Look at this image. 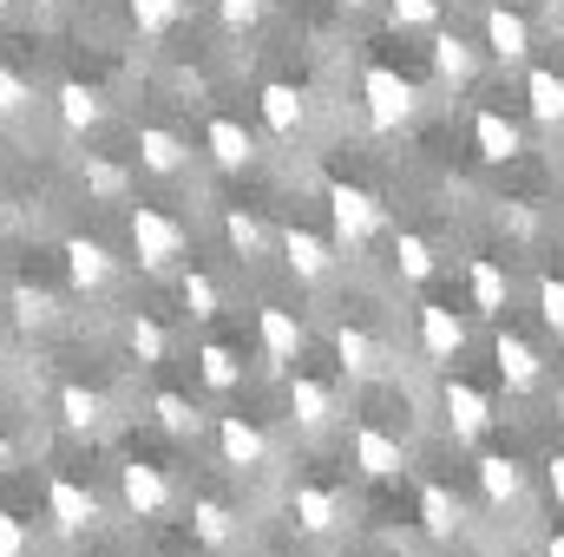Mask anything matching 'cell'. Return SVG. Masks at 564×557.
Wrapping results in <instances>:
<instances>
[{
  "label": "cell",
  "mask_w": 564,
  "mask_h": 557,
  "mask_svg": "<svg viewBox=\"0 0 564 557\" xmlns=\"http://www.w3.org/2000/svg\"><path fill=\"white\" fill-rule=\"evenodd\" d=\"M282 263H289L302 282H328V270H335V243L289 223V230H282Z\"/></svg>",
  "instance_id": "cell-10"
},
{
  "label": "cell",
  "mask_w": 564,
  "mask_h": 557,
  "mask_svg": "<svg viewBox=\"0 0 564 557\" xmlns=\"http://www.w3.org/2000/svg\"><path fill=\"white\" fill-rule=\"evenodd\" d=\"M204 144H210V157H217L224 171H250V164H257V139H250L237 119H210Z\"/></svg>",
  "instance_id": "cell-22"
},
{
  "label": "cell",
  "mask_w": 564,
  "mask_h": 557,
  "mask_svg": "<svg viewBox=\"0 0 564 557\" xmlns=\"http://www.w3.org/2000/svg\"><path fill=\"white\" fill-rule=\"evenodd\" d=\"M197 361H204V381H210V387H217V394H230V387H237V381H243V361H237V354H230V348H224V341H210V348H204V354H197Z\"/></svg>",
  "instance_id": "cell-34"
},
{
  "label": "cell",
  "mask_w": 564,
  "mask_h": 557,
  "mask_svg": "<svg viewBox=\"0 0 564 557\" xmlns=\"http://www.w3.org/2000/svg\"><path fill=\"white\" fill-rule=\"evenodd\" d=\"M126 341H132L139 368H158V361H164V328H158L151 315H132V321H126Z\"/></svg>",
  "instance_id": "cell-36"
},
{
  "label": "cell",
  "mask_w": 564,
  "mask_h": 557,
  "mask_svg": "<svg viewBox=\"0 0 564 557\" xmlns=\"http://www.w3.org/2000/svg\"><path fill=\"white\" fill-rule=\"evenodd\" d=\"M289 512H295V525L302 532H315V538H328L335 525H341V492H328V485H295V499H289Z\"/></svg>",
  "instance_id": "cell-16"
},
{
  "label": "cell",
  "mask_w": 564,
  "mask_h": 557,
  "mask_svg": "<svg viewBox=\"0 0 564 557\" xmlns=\"http://www.w3.org/2000/svg\"><path fill=\"white\" fill-rule=\"evenodd\" d=\"M539 315H545V328L564 341V276H545V282H539Z\"/></svg>",
  "instance_id": "cell-40"
},
{
  "label": "cell",
  "mask_w": 564,
  "mask_h": 557,
  "mask_svg": "<svg viewBox=\"0 0 564 557\" xmlns=\"http://www.w3.org/2000/svg\"><path fill=\"white\" fill-rule=\"evenodd\" d=\"M394 263H401V276L408 282H426L433 276V243L414 237V230H401V237H394Z\"/></svg>",
  "instance_id": "cell-31"
},
{
  "label": "cell",
  "mask_w": 564,
  "mask_h": 557,
  "mask_svg": "<svg viewBox=\"0 0 564 557\" xmlns=\"http://www.w3.org/2000/svg\"><path fill=\"white\" fill-rule=\"evenodd\" d=\"M361 99H368V125H375V132H401V125H414V112H421L414 79L394 73V66H368V73H361Z\"/></svg>",
  "instance_id": "cell-2"
},
{
  "label": "cell",
  "mask_w": 564,
  "mask_h": 557,
  "mask_svg": "<svg viewBox=\"0 0 564 557\" xmlns=\"http://www.w3.org/2000/svg\"><path fill=\"white\" fill-rule=\"evenodd\" d=\"M525 106H532L539 125H564V79L552 66H532L525 73Z\"/></svg>",
  "instance_id": "cell-25"
},
{
  "label": "cell",
  "mask_w": 564,
  "mask_h": 557,
  "mask_svg": "<svg viewBox=\"0 0 564 557\" xmlns=\"http://www.w3.org/2000/svg\"><path fill=\"white\" fill-rule=\"evenodd\" d=\"M545 485H552V499L564 505V452H552V459H545Z\"/></svg>",
  "instance_id": "cell-44"
},
{
  "label": "cell",
  "mask_w": 564,
  "mask_h": 557,
  "mask_svg": "<svg viewBox=\"0 0 564 557\" xmlns=\"http://www.w3.org/2000/svg\"><path fill=\"white\" fill-rule=\"evenodd\" d=\"M328 223H335V250H368L381 230H388V210H381V197L375 190H361V184H328Z\"/></svg>",
  "instance_id": "cell-1"
},
{
  "label": "cell",
  "mask_w": 564,
  "mask_h": 557,
  "mask_svg": "<svg viewBox=\"0 0 564 557\" xmlns=\"http://www.w3.org/2000/svg\"><path fill=\"white\" fill-rule=\"evenodd\" d=\"M13 321H20V328H46V321H53V295L20 282V288H13Z\"/></svg>",
  "instance_id": "cell-38"
},
{
  "label": "cell",
  "mask_w": 564,
  "mask_h": 557,
  "mask_svg": "<svg viewBox=\"0 0 564 557\" xmlns=\"http://www.w3.org/2000/svg\"><path fill=\"white\" fill-rule=\"evenodd\" d=\"M479 492L492 505H519L525 499V466L512 452H479Z\"/></svg>",
  "instance_id": "cell-17"
},
{
  "label": "cell",
  "mask_w": 564,
  "mask_h": 557,
  "mask_svg": "<svg viewBox=\"0 0 564 557\" xmlns=\"http://www.w3.org/2000/svg\"><path fill=\"white\" fill-rule=\"evenodd\" d=\"M224 237H230V250H237V256H250V263H257V256H270V230H263L250 210H230V217H224Z\"/></svg>",
  "instance_id": "cell-30"
},
{
  "label": "cell",
  "mask_w": 564,
  "mask_h": 557,
  "mask_svg": "<svg viewBox=\"0 0 564 557\" xmlns=\"http://www.w3.org/2000/svg\"><path fill=\"white\" fill-rule=\"evenodd\" d=\"M119 492H126V505H132V518H158V512H171V479L158 472V466H119Z\"/></svg>",
  "instance_id": "cell-8"
},
{
  "label": "cell",
  "mask_w": 564,
  "mask_h": 557,
  "mask_svg": "<svg viewBox=\"0 0 564 557\" xmlns=\"http://www.w3.org/2000/svg\"><path fill=\"white\" fill-rule=\"evenodd\" d=\"M177 288H184V308H191V321H210V315L224 308V295H217V282L204 276V270H184V282H177Z\"/></svg>",
  "instance_id": "cell-32"
},
{
  "label": "cell",
  "mask_w": 564,
  "mask_h": 557,
  "mask_svg": "<svg viewBox=\"0 0 564 557\" xmlns=\"http://www.w3.org/2000/svg\"><path fill=\"white\" fill-rule=\"evenodd\" d=\"M466 288H473V308H479V315H506V302H512V282H506V270H499L492 256H473Z\"/></svg>",
  "instance_id": "cell-23"
},
{
  "label": "cell",
  "mask_w": 564,
  "mask_h": 557,
  "mask_svg": "<svg viewBox=\"0 0 564 557\" xmlns=\"http://www.w3.org/2000/svg\"><path fill=\"white\" fill-rule=\"evenodd\" d=\"M486 53H492L499 66H525V53H532V20H525L519 7H486Z\"/></svg>",
  "instance_id": "cell-4"
},
{
  "label": "cell",
  "mask_w": 564,
  "mask_h": 557,
  "mask_svg": "<svg viewBox=\"0 0 564 557\" xmlns=\"http://www.w3.org/2000/svg\"><path fill=\"white\" fill-rule=\"evenodd\" d=\"M335 354H341V374L348 381H375L388 368V348L368 335V328H335Z\"/></svg>",
  "instance_id": "cell-15"
},
{
  "label": "cell",
  "mask_w": 564,
  "mask_h": 557,
  "mask_svg": "<svg viewBox=\"0 0 564 557\" xmlns=\"http://www.w3.org/2000/svg\"><path fill=\"white\" fill-rule=\"evenodd\" d=\"M59 419H66L73 433H93V426H99V394H93V387H59Z\"/></svg>",
  "instance_id": "cell-35"
},
{
  "label": "cell",
  "mask_w": 564,
  "mask_h": 557,
  "mask_svg": "<svg viewBox=\"0 0 564 557\" xmlns=\"http://www.w3.org/2000/svg\"><path fill=\"white\" fill-rule=\"evenodd\" d=\"M421 532L426 538H440V545L466 532V505H459L446 485H421Z\"/></svg>",
  "instance_id": "cell-20"
},
{
  "label": "cell",
  "mask_w": 564,
  "mask_h": 557,
  "mask_svg": "<svg viewBox=\"0 0 564 557\" xmlns=\"http://www.w3.org/2000/svg\"><path fill=\"white\" fill-rule=\"evenodd\" d=\"M66 276H73V288H106V282L119 276V263H112V250L99 243V237H66Z\"/></svg>",
  "instance_id": "cell-13"
},
{
  "label": "cell",
  "mask_w": 564,
  "mask_h": 557,
  "mask_svg": "<svg viewBox=\"0 0 564 557\" xmlns=\"http://www.w3.org/2000/svg\"><path fill=\"white\" fill-rule=\"evenodd\" d=\"M191 532H197V545L224 551V545L237 538V512H230L224 499H197V505H191Z\"/></svg>",
  "instance_id": "cell-27"
},
{
  "label": "cell",
  "mask_w": 564,
  "mask_h": 557,
  "mask_svg": "<svg viewBox=\"0 0 564 557\" xmlns=\"http://www.w3.org/2000/svg\"><path fill=\"white\" fill-rule=\"evenodd\" d=\"M99 119H106L99 92H93V86H79V79H66V86H59V125H66V132H93Z\"/></svg>",
  "instance_id": "cell-28"
},
{
  "label": "cell",
  "mask_w": 564,
  "mask_h": 557,
  "mask_svg": "<svg viewBox=\"0 0 564 557\" xmlns=\"http://www.w3.org/2000/svg\"><path fill=\"white\" fill-rule=\"evenodd\" d=\"M132 20H139V33H171L177 20H184V0H132Z\"/></svg>",
  "instance_id": "cell-37"
},
{
  "label": "cell",
  "mask_w": 564,
  "mask_h": 557,
  "mask_svg": "<svg viewBox=\"0 0 564 557\" xmlns=\"http://www.w3.org/2000/svg\"><path fill=\"white\" fill-rule=\"evenodd\" d=\"M433 73H440V79H453V86H466V79L479 73L473 40H459V33H433Z\"/></svg>",
  "instance_id": "cell-26"
},
{
  "label": "cell",
  "mask_w": 564,
  "mask_h": 557,
  "mask_svg": "<svg viewBox=\"0 0 564 557\" xmlns=\"http://www.w3.org/2000/svg\"><path fill=\"white\" fill-rule=\"evenodd\" d=\"M263 125H270L276 139H295V132L308 125V99H302L295 86H263Z\"/></svg>",
  "instance_id": "cell-24"
},
{
  "label": "cell",
  "mask_w": 564,
  "mask_h": 557,
  "mask_svg": "<svg viewBox=\"0 0 564 557\" xmlns=\"http://www.w3.org/2000/svg\"><path fill=\"white\" fill-rule=\"evenodd\" d=\"M440 401H446V426H453V439H479V433L499 419L492 414V394H479L473 381H446Z\"/></svg>",
  "instance_id": "cell-6"
},
{
  "label": "cell",
  "mask_w": 564,
  "mask_h": 557,
  "mask_svg": "<svg viewBox=\"0 0 564 557\" xmlns=\"http://www.w3.org/2000/svg\"><path fill=\"white\" fill-rule=\"evenodd\" d=\"M421 348L426 361H459L466 354V321L446 302H421Z\"/></svg>",
  "instance_id": "cell-9"
},
{
  "label": "cell",
  "mask_w": 564,
  "mask_h": 557,
  "mask_svg": "<svg viewBox=\"0 0 564 557\" xmlns=\"http://www.w3.org/2000/svg\"><path fill=\"white\" fill-rule=\"evenodd\" d=\"M79 177H86V190H93V197H106V204H119V197H126V184H132L112 157H86V171H79Z\"/></svg>",
  "instance_id": "cell-33"
},
{
  "label": "cell",
  "mask_w": 564,
  "mask_h": 557,
  "mask_svg": "<svg viewBox=\"0 0 564 557\" xmlns=\"http://www.w3.org/2000/svg\"><path fill=\"white\" fill-rule=\"evenodd\" d=\"M139 164L158 171V177H177L191 164V144L177 139V132H164V125H139Z\"/></svg>",
  "instance_id": "cell-19"
},
{
  "label": "cell",
  "mask_w": 564,
  "mask_h": 557,
  "mask_svg": "<svg viewBox=\"0 0 564 557\" xmlns=\"http://www.w3.org/2000/svg\"><path fill=\"white\" fill-rule=\"evenodd\" d=\"M151 414H158V426H164L171 439H197V426H204V414H197V407H191L184 394H171V387H164V394L151 401Z\"/></svg>",
  "instance_id": "cell-29"
},
{
  "label": "cell",
  "mask_w": 564,
  "mask_h": 557,
  "mask_svg": "<svg viewBox=\"0 0 564 557\" xmlns=\"http://www.w3.org/2000/svg\"><path fill=\"white\" fill-rule=\"evenodd\" d=\"M545 557H564V538H552V545H545Z\"/></svg>",
  "instance_id": "cell-47"
},
{
  "label": "cell",
  "mask_w": 564,
  "mask_h": 557,
  "mask_svg": "<svg viewBox=\"0 0 564 557\" xmlns=\"http://www.w3.org/2000/svg\"><path fill=\"white\" fill-rule=\"evenodd\" d=\"M289 414H295V426L322 433L328 419L341 414V401H335V387H328V381H315V374H295V381H289Z\"/></svg>",
  "instance_id": "cell-14"
},
{
  "label": "cell",
  "mask_w": 564,
  "mask_h": 557,
  "mask_svg": "<svg viewBox=\"0 0 564 557\" xmlns=\"http://www.w3.org/2000/svg\"><path fill=\"white\" fill-rule=\"evenodd\" d=\"M46 512H53L59 532H93V525H99V499H93L79 479H53V485H46Z\"/></svg>",
  "instance_id": "cell-12"
},
{
  "label": "cell",
  "mask_w": 564,
  "mask_h": 557,
  "mask_svg": "<svg viewBox=\"0 0 564 557\" xmlns=\"http://www.w3.org/2000/svg\"><path fill=\"white\" fill-rule=\"evenodd\" d=\"M355 466H361L368 479H401V472H408V452H401L394 433H381V426H355Z\"/></svg>",
  "instance_id": "cell-11"
},
{
  "label": "cell",
  "mask_w": 564,
  "mask_h": 557,
  "mask_svg": "<svg viewBox=\"0 0 564 557\" xmlns=\"http://www.w3.org/2000/svg\"><path fill=\"white\" fill-rule=\"evenodd\" d=\"M473 144H479V157H486V164H512V157H519V125H512L506 112H492V106H486V112L473 119Z\"/></svg>",
  "instance_id": "cell-21"
},
{
  "label": "cell",
  "mask_w": 564,
  "mask_h": 557,
  "mask_svg": "<svg viewBox=\"0 0 564 557\" xmlns=\"http://www.w3.org/2000/svg\"><path fill=\"white\" fill-rule=\"evenodd\" d=\"M394 26H440V0H388Z\"/></svg>",
  "instance_id": "cell-41"
},
{
  "label": "cell",
  "mask_w": 564,
  "mask_h": 557,
  "mask_svg": "<svg viewBox=\"0 0 564 557\" xmlns=\"http://www.w3.org/2000/svg\"><path fill=\"white\" fill-rule=\"evenodd\" d=\"M492 361H499V374H506V387H512V394H532V387L545 381V354H539L525 335H512V328H499Z\"/></svg>",
  "instance_id": "cell-5"
},
{
  "label": "cell",
  "mask_w": 564,
  "mask_h": 557,
  "mask_svg": "<svg viewBox=\"0 0 564 557\" xmlns=\"http://www.w3.org/2000/svg\"><path fill=\"white\" fill-rule=\"evenodd\" d=\"M335 7H341V13H368L375 0H335Z\"/></svg>",
  "instance_id": "cell-46"
},
{
  "label": "cell",
  "mask_w": 564,
  "mask_h": 557,
  "mask_svg": "<svg viewBox=\"0 0 564 557\" xmlns=\"http://www.w3.org/2000/svg\"><path fill=\"white\" fill-rule=\"evenodd\" d=\"M0 13H7V0H0Z\"/></svg>",
  "instance_id": "cell-48"
},
{
  "label": "cell",
  "mask_w": 564,
  "mask_h": 557,
  "mask_svg": "<svg viewBox=\"0 0 564 557\" xmlns=\"http://www.w3.org/2000/svg\"><path fill=\"white\" fill-rule=\"evenodd\" d=\"M0 472H13V439L0 433Z\"/></svg>",
  "instance_id": "cell-45"
},
{
  "label": "cell",
  "mask_w": 564,
  "mask_h": 557,
  "mask_svg": "<svg viewBox=\"0 0 564 557\" xmlns=\"http://www.w3.org/2000/svg\"><path fill=\"white\" fill-rule=\"evenodd\" d=\"M257 335H263V354H270L276 368L302 361V341H308V335H302V321H295L289 308H263V315H257Z\"/></svg>",
  "instance_id": "cell-18"
},
{
  "label": "cell",
  "mask_w": 564,
  "mask_h": 557,
  "mask_svg": "<svg viewBox=\"0 0 564 557\" xmlns=\"http://www.w3.org/2000/svg\"><path fill=\"white\" fill-rule=\"evenodd\" d=\"M184 223L177 217H164V210H151V204H139L132 210V256H139V270H151V276H164L177 256H184Z\"/></svg>",
  "instance_id": "cell-3"
},
{
  "label": "cell",
  "mask_w": 564,
  "mask_h": 557,
  "mask_svg": "<svg viewBox=\"0 0 564 557\" xmlns=\"http://www.w3.org/2000/svg\"><path fill=\"white\" fill-rule=\"evenodd\" d=\"M0 557H26V525L13 512H0Z\"/></svg>",
  "instance_id": "cell-43"
},
{
  "label": "cell",
  "mask_w": 564,
  "mask_h": 557,
  "mask_svg": "<svg viewBox=\"0 0 564 557\" xmlns=\"http://www.w3.org/2000/svg\"><path fill=\"white\" fill-rule=\"evenodd\" d=\"M217 13H224V26H230V33H243V26H257V20H263V0H217Z\"/></svg>",
  "instance_id": "cell-42"
},
{
  "label": "cell",
  "mask_w": 564,
  "mask_h": 557,
  "mask_svg": "<svg viewBox=\"0 0 564 557\" xmlns=\"http://www.w3.org/2000/svg\"><path fill=\"white\" fill-rule=\"evenodd\" d=\"M217 446H224V466H237V472H257L263 459H270V439H263V426L243 414H224L217 419Z\"/></svg>",
  "instance_id": "cell-7"
},
{
  "label": "cell",
  "mask_w": 564,
  "mask_h": 557,
  "mask_svg": "<svg viewBox=\"0 0 564 557\" xmlns=\"http://www.w3.org/2000/svg\"><path fill=\"white\" fill-rule=\"evenodd\" d=\"M33 106V86L13 73V66H0V119H13V112H26Z\"/></svg>",
  "instance_id": "cell-39"
}]
</instances>
